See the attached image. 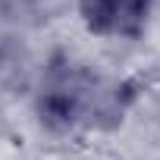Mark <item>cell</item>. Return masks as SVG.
<instances>
[{
	"label": "cell",
	"mask_w": 160,
	"mask_h": 160,
	"mask_svg": "<svg viewBox=\"0 0 160 160\" xmlns=\"http://www.w3.org/2000/svg\"><path fill=\"white\" fill-rule=\"evenodd\" d=\"M154 0H78L85 25L104 38H138Z\"/></svg>",
	"instance_id": "cell-1"
}]
</instances>
